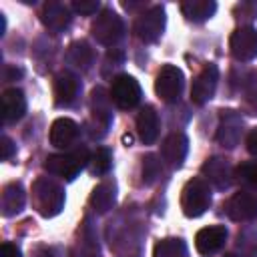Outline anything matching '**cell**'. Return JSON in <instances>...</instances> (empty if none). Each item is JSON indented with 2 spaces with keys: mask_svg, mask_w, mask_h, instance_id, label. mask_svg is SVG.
<instances>
[{
  "mask_svg": "<svg viewBox=\"0 0 257 257\" xmlns=\"http://www.w3.org/2000/svg\"><path fill=\"white\" fill-rule=\"evenodd\" d=\"M88 161H90L88 149L86 147H76L74 151H68V153L48 155L46 161H44V171H48L54 177L72 181L88 165Z\"/></svg>",
  "mask_w": 257,
  "mask_h": 257,
  "instance_id": "6da1fadb",
  "label": "cell"
},
{
  "mask_svg": "<svg viewBox=\"0 0 257 257\" xmlns=\"http://www.w3.org/2000/svg\"><path fill=\"white\" fill-rule=\"evenodd\" d=\"M32 203L42 217H54L64 207V189L48 177H38L32 185Z\"/></svg>",
  "mask_w": 257,
  "mask_h": 257,
  "instance_id": "7a4b0ae2",
  "label": "cell"
},
{
  "mask_svg": "<svg viewBox=\"0 0 257 257\" xmlns=\"http://www.w3.org/2000/svg\"><path fill=\"white\" fill-rule=\"evenodd\" d=\"M211 207V189L209 183L201 177H195L185 183L181 191V209L189 219L201 217Z\"/></svg>",
  "mask_w": 257,
  "mask_h": 257,
  "instance_id": "3957f363",
  "label": "cell"
},
{
  "mask_svg": "<svg viewBox=\"0 0 257 257\" xmlns=\"http://www.w3.org/2000/svg\"><path fill=\"white\" fill-rule=\"evenodd\" d=\"M165 22H167V16H165V8L155 4L151 8H147L145 12H141L135 20V34L141 42L145 44H153L161 38L163 30H165Z\"/></svg>",
  "mask_w": 257,
  "mask_h": 257,
  "instance_id": "277c9868",
  "label": "cell"
},
{
  "mask_svg": "<svg viewBox=\"0 0 257 257\" xmlns=\"http://www.w3.org/2000/svg\"><path fill=\"white\" fill-rule=\"evenodd\" d=\"M90 30H92V36L96 38V42H100L104 46H112L122 38L124 24H122V18L112 8H102L96 14Z\"/></svg>",
  "mask_w": 257,
  "mask_h": 257,
  "instance_id": "5b68a950",
  "label": "cell"
},
{
  "mask_svg": "<svg viewBox=\"0 0 257 257\" xmlns=\"http://www.w3.org/2000/svg\"><path fill=\"white\" fill-rule=\"evenodd\" d=\"M183 84H185V78H183L181 68L175 64H165L155 78V92L163 102L171 104L179 100L183 92Z\"/></svg>",
  "mask_w": 257,
  "mask_h": 257,
  "instance_id": "8992f818",
  "label": "cell"
},
{
  "mask_svg": "<svg viewBox=\"0 0 257 257\" xmlns=\"http://www.w3.org/2000/svg\"><path fill=\"white\" fill-rule=\"evenodd\" d=\"M108 94H110V100L118 108H122V110L135 108L141 102V96H143L139 82L131 74H118V76H114Z\"/></svg>",
  "mask_w": 257,
  "mask_h": 257,
  "instance_id": "52a82bcc",
  "label": "cell"
},
{
  "mask_svg": "<svg viewBox=\"0 0 257 257\" xmlns=\"http://www.w3.org/2000/svg\"><path fill=\"white\" fill-rule=\"evenodd\" d=\"M217 82H219V68L215 64H205L203 70L193 80L191 102L197 106H203L205 102H209L217 90Z\"/></svg>",
  "mask_w": 257,
  "mask_h": 257,
  "instance_id": "ba28073f",
  "label": "cell"
},
{
  "mask_svg": "<svg viewBox=\"0 0 257 257\" xmlns=\"http://www.w3.org/2000/svg\"><path fill=\"white\" fill-rule=\"evenodd\" d=\"M229 48L231 54L241 62H249L257 58V30L253 26L235 28L229 38Z\"/></svg>",
  "mask_w": 257,
  "mask_h": 257,
  "instance_id": "9c48e42d",
  "label": "cell"
},
{
  "mask_svg": "<svg viewBox=\"0 0 257 257\" xmlns=\"http://www.w3.org/2000/svg\"><path fill=\"white\" fill-rule=\"evenodd\" d=\"M227 227L225 225H211V227H203L197 231L195 235V249L199 251V255L203 257H213L215 253H219L225 247L227 241Z\"/></svg>",
  "mask_w": 257,
  "mask_h": 257,
  "instance_id": "30bf717a",
  "label": "cell"
},
{
  "mask_svg": "<svg viewBox=\"0 0 257 257\" xmlns=\"http://www.w3.org/2000/svg\"><path fill=\"white\" fill-rule=\"evenodd\" d=\"M225 211L229 219L243 223V221H253L257 217V191H239L235 193L227 205Z\"/></svg>",
  "mask_w": 257,
  "mask_h": 257,
  "instance_id": "8fae6325",
  "label": "cell"
},
{
  "mask_svg": "<svg viewBox=\"0 0 257 257\" xmlns=\"http://www.w3.org/2000/svg\"><path fill=\"white\" fill-rule=\"evenodd\" d=\"M201 171H203V177L207 179V183H211L219 191L229 189L235 181V171H233L231 163L223 157H211L209 161L203 163Z\"/></svg>",
  "mask_w": 257,
  "mask_h": 257,
  "instance_id": "7c38bea8",
  "label": "cell"
},
{
  "mask_svg": "<svg viewBox=\"0 0 257 257\" xmlns=\"http://www.w3.org/2000/svg\"><path fill=\"white\" fill-rule=\"evenodd\" d=\"M241 133H243V118H241V114L237 110H223L221 118H219L217 141L223 147L233 149L241 141Z\"/></svg>",
  "mask_w": 257,
  "mask_h": 257,
  "instance_id": "4fadbf2b",
  "label": "cell"
},
{
  "mask_svg": "<svg viewBox=\"0 0 257 257\" xmlns=\"http://www.w3.org/2000/svg\"><path fill=\"white\" fill-rule=\"evenodd\" d=\"M187 153H189V139L185 133L175 131V133L165 137L163 147H161V155H163L167 165H171L173 169L181 167L183 161L187 159Z\"/></svg>",
  "mask_w": 257,
  "mask_h": 257,
  "instance_id": "5bb4252c",
  "label": "cell"
},
{
  "mask_svg": "<svg viewBox=\"0 0 257 257\" xmlns=\"http://www.w3.org/2000/svg\"><path fill=\"white\" fill-rule=\"evenodd\" d=\"M40 20H42V24H44L50 32L58 34V32H62L64 28H68V24H70V20H72V14H70V8H68L66 4H62V2H46V4L42 6Z\"/></svg>",
  "mask_w": 257,
  "mask_h": 257,
  "instance_id": "9a60e30c",
  "label": "cell"
},
{
  "mask_svg": "<svg viewBox=\"0 0 257 257\" xmlns=\"http://www.w3.org/2000/svg\"><path fill=\"white\" fill-rule=\"evenodd\" d=\"M76 137H78V124L72 118L62 116L50 124L48 139H50V145L56 149H68L76 141Z\"/></svg>",
  "mask_w": 257,
  "mask_h": 257,
  "instance_id": "2e32d148",
  "label": "cell"
},
{
  "mask_svg": "<svg viewBox=\"0 0 257 257\" xmlns=\"http://www.w3.org/2000/svg\"><path fill=\"white\" fill-rule=\"evenodd\" d=\"M78 94V78L64 70L58 72L54 78V102L56 106H70Z\"/></svg>",
  "mask_w": 257,
  "mask_h": 257,
  "instance_id": "e0dca14e",
  "label": "cell"
},
{
  "mask_svg": "<svg viewBox=\"0 0 257 257\" xmlns=\"http://www.w3.org/2000/svg\"><path fill=\"white\" fill-rule=\"evenodd\" d=\"M26 112V98L24 92L16 86L6 88L2 92V114H4V122L12 124L16 120H20Z\"/></svg>",
  "mask_w": 257,
  "mask_h": 257,
  "instance_id": "ac0fdd59",
  "label": "cell"
},
{
  "mask_svg": "<svg viewBox=\"0 0 257 257\" xmlns=\"http://www.w3.org/2000/svg\"><path fill=\"white\" fill-rule=\"evenodd\" d=\"M137 135L141 143L153 145L159 137V116L153 106H143L137 114Z\"/></svg>",
  "mask_w": 257,
  "mask_h": 257,
  "instance_id": "d6986e66",
  "label": "cell"
},
{
  "mask_svg": "<svg viewBox=\"0 0 257 257\" xmlns=\"http://www.w3.org/2000/svg\"><path fill=\"white\" fill-rule=\"evenodd\" d=\"M24 201H26V195H24V189L20 183H8L4 189H2V195H0V209H2V215L4 217H14L18 215L22 209H24Z\"/></svg>",
  "mask_w": 257,
  "mask_h": 257,
  "instance_id": "ffe728a7",
  "label": "cell"
},
{
  "mask_svg": "<svg viewBox=\"0 0 257 257\" xmlns=\"http://www.w3.org/2000/svg\"><path fill=\"white\" fill-rule=\"evenodd\" d=\"M114 201H116V185L112 183V181H102V183H98L94 189H92V193H90V205H92V209L96 211V213H106L108 209H112V205H114Z\"/></svg>",
  "mask_w": 257,
  "mask_h": 257,
  "instance_id": "44dd1931",
  "label": "cell"
},
{
  "mask_svg": "<svg viewBox=\"0 0 257 257\" xmlns=\"http://www.w3.org/2000/svg\"><path fill=\"white\" fill-rule=\"evenodd\" d=\"M217 10V2L213 0H187L181 4V12L191 22H205Z\"/></svg>",
  "mask_w": 257,
  "mask_h": 257,
  "instance_id": "7402d4cb",
  "label": "cell"
},
{
  "mask_svg": "<svg viewBox=\"0 0 257 257\" xmlns=\"http://www.w3.org/2000/svg\"><path fill=\"white\" fill-rule=\"evenodd\" d=\"M66 58L72 66L76 68H82L86 70L90 64H92V58H94V52L90 48V44L86 40H76L68 46V52H66Z\"/></svg>",
  "mask_w": 257,
  "mask_h": 257,
  "instance_id": "603a6c76",
  "label": "cell"
},
{
  "mask_svg": "<svg viewBox=\"0 0 257 257\" xmlns=\"http://www.w3.org/2000/svg\"><path fill=\"white\" fill-rule=\"evenodd\" d=\"M185 255H187V245L183 239H161L153 249V257H185Z\"/></svg>",
  "mask_w": 257,
  "mask_h": 257,
  "instance_id": "cb8c5ba5",
  "label": "cell"
},
{
  "mask_svg": "<svg viewBox=\"0 0 257 257\" xmlns=\"http://www.w3.org/2000/svg\"><path fill=\"white\" fill-rule=\"evenodd\" d=\"M110 165H112V153L106 149V147H98L92 155H90V161H88V171L96 177L100 175H106L110 171Z\"/></svg>",
  "mask_w": 257,
  "mask_h": 257,
  "instance_id": "d4e9b609",
  "label": "cell"
},
{
  "mask_svg": "<svg viewBox=\"0 0 257 257\" xmlns=\"http://www.w3.org/2000/svg\"><path fill=\"white\" fill-rule=\"evenodd\" d=\"M235 179L247 187V191H257V161H245L235 169Z\"/></svg>",
  "mask_w": 257,
  "mask_h": 257,
  "instance_id": "484cf974",
  "label": "cell"
},
{
  "mask_svg": "<svg viewBox=\"0 0 257 257\" xmlns=\"http://www.w3.org/2000/svg\"><path fill=\"white\" fill-rule=\"evenodd\" d=\"M159 173H161V161L157 159V155H153V153L145 155L143 157V181L147 185H151L159 177Z\"/></svg>",
  "mask_w": 257,
  "mask_h": 257,
  "instance_id": "4316f807",
  "label": "cell"
},
{
  "mask_svg": "<svg viewBox=\"0 0 257 257\" xmlns=\"http://www.w3.org/2000/svg\"><path fill=\"white\" fill-rule=\"evenodd\" d=\"M72 10L82 14V16H92V14H96L102 8H100L98 0H74L72 2Z\"/></svg>",
  "mask_w": 257,
  "mask_h": 257,
  "instance_id": "83f0119b",
  "label": "cell"
},
{
  "mask_svg": "<svg viewBox=\"0 0 257 257\" xmlns=\"http://www.w3.org/2000/svg\"><path fill=\"white\" fill-rule=\"evenodd\" d=\"M235 14L239 18H257V2H241L235 6Z\"/></svg>",
  "mask_w": 257,
  "mask_h": 257,
  "instance_id": "f1b7e54d",
  "label": "cell"
},
{
  "mask_svg": "<svg viewBox=\"0 0 257 257\" xmlns=\"http://www.w3.org/2000/svg\"><path fill=\"white\" fill-rule=\"evenodd\" d=\"M0 147H2V161H8V159L12 157V153L16 151L14 143H12V141H10V139H8L6 135L2 137V145H0Z\"/></svg>",
  "mask_w": 257,
  "mask_h": 257,
  "instance_id": "f546056e",
  "label": "cell"
},
{
  "mask_svg": "<svg viewBox=\"0 0 257 257\" xmlns=\"http://www.w3.org/2000/svg\"><path fill=\"white\" fill-rule=\"evenodd\" d=\"M0 257H22V255H20V249H18L16 245L4 243V245L0 247Z\"/></svg>",
  "mask_w": 257,
  "mask_h": 257,
  "instance_id": "4dcf8cb0",
  "label": "cell"
},
{
  "mask_svg": "<svg viewBox=\"0 0 257 257\" xmlns=\"http://www.w3.org/2000/svg\"><path fill=\"white\" fill-rule=\"evenodd\" d=\"M245 145H247V151H249L251 155H255V157H257V128H253V131L247 135Z\"/></svg>",
  "mask_w": 257,
  "mask_h": 257,
  "instance_id": "1f68e13d",
  "label": "cell"
},
{
  "mask_svg": "<svg viewBox=\"0 0 257 257\" xmlns=\"http://www.w3.org/2000/svg\"><path fill=\"white\" fill-rule=\"evenodd\" d=\"M20 74H22V70H16V68H10V66L4 68V78L6 80H10L12 76H20Z\"/></svg>",
  "mask_w": 257,
  "mask_h": 257,
  "instance_id": "d6a6232c",
  "label": "cell"
},
{
  "mask_svg": "<svg viewBox=\"0 0 257 257\" xmlns=\"http://www.w3.org/2000/svg\"><path fill=\"white\" fill-rule=\"evenodd\" d=\"M227 257H233V255H227Z\"/></svg>",
  "mask_w": 257,
  "mask_h": 257,
  "instance_id": "836d02e7",
  "label": "cell"
}]
</instances>
